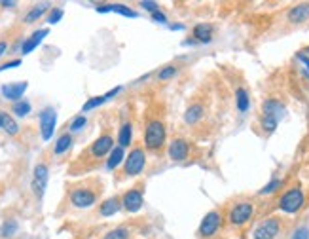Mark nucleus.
<instances>
[{
	"mask_svg": "<svg viewBox=\"0 0 309 239\" xmlns=\"http://www.w3.org/2000/svg\"><path fill=\"white\" fill-rule=\"evenodd\" d=\"M190 36L199 42V44H209L215 38V25L213 23H198V25L192 27V32Z\"/></svg>",
	"mask_w": 309,
	"mask_h": 239,
	"instance_id": "obj_21",
	"label": "nucleus"
},
{
	"mask_svg": "<svg viewBox=\"0 0 309 239\" xmlns=\"http://www.w3.org/2000/svg\"><path fill=\"white\" fill-rule=\"evenodd\" d=\"M284 19H286V23L292 27L303 25L309 19V2H300V4L291 6L284 12Z\"/></svg>",
	"mask_w": 309,
	"mask_h": 239,
	"instance_id": "obj_17",
	"label": "nucleus"
},
{
	"mask_svg": "<svg viewBox=\"0 0 309 239\" xmlns=\"http://www.w3.org/2000/svg\"><path fill=\"white\" fill-rule=\"evenodd\" d=\"M139 222L142 221H125L122 224H118V226L110 228L99 239H133L135 233L139 232Z\"/></svg>",
	"mask_w": 309,
	"mask_h": 239,
	"instance_id": "obj_14",
	"label": "nucleus"
},
{
	"mask_svg": "<svg viewBox=\"0 0 309 239\" xmlns=\"http://www.w3.org/2000/svg\"><path fill=\"white\" fill-rule=\"evenodd\" d=\"M288 239H309V226L302 224V226L294 228V232L288 235Z\"/></svg>",
	"mask_w": 309,
	"mask_h": 239,
	"instance_id": "obj_32",
	"label": "nucleus"
},
{
	"mask_svg": "<svg viewBox=\"0 0 309 239\" xmlns=\"http://www.w3.org/2000/svg\"><path fill=\"white\" fill-rule=\"evenodd\" d=\"M231 233L228 232L226 228V222H224V213L222 207H217L209 211L205 214L201 222H199V228L196 232V239H229Z\"/></svg>",
	"mask_w": 309,
	"mask_h": 239,
	"instance_id": "obj_8",
	"label": "nucleus"
},
{
	"mask_svg": "<svg viewBox=\"0 0 309 239\" xmlns=\"http://www.w3.org/2000/svg\"><path fill=\"white\" fill-rule=\"evenodd\" d=\"M118 129H116V141L118 146L122 148H131L133 146V135H135V120H137V110L135 105L127 101L124 107L118 110Z\"/></svg>",
	"mask_w": 309,
	"mask_h": 239,
	"instance_id": "obj_10",
	"label": "nucleus"
},
{
	"mask_svg": "<svg viewBox=\"0 0 309 239\" xmlns=\"http://www.w3.org/2000/svg\"><path fill=\"white\" fill-rule=\"evenodd\" d=\"M105 194V183L99 176H86L65 184V195L59 205V214L67 211H84L97 205Z\"/></svg>",
	"mask_w": 309,
	"mask_h": 239,
	"instance_id": "obj_4",
	"label": "nucleus"
},
{
	"mask_svg": "<svg viewBox=\"0 0 309 239\" xmlns=\"http://www.w3.org/2000/svg\"><path fill=\"white\" fill-rule=\"evenodd\" d=\"M229 93L224 91V80H217L215 74L203 78L194 89L182 110L179 131L194 138L196 143L210 141L220 129L222 112Z\"/></svg>",
	"mask_w": 309,
	"mask_h": 239,
	"instance_id": "obj_1",
	"label": "nucleus"
},
{
	"mask_svg": "<svg viewBox=\"0 0 309 239\" xmlns=\"http://www.w3.org/2000/svg\"><path fill=\"white\" fill-rule=\"evenodd\" d=\"M2 129L10 135V137H17L19 135V126L17 122L13 120V116H10L8 112H4V126H2Z\"/></svg>",
	"mask_w": 309,
	"mask_h": 239,
	"instance_id": "obj_28",
	"label": "nucleus"
},
{
	"mask_svg": "<svg viewBox=\"0 0 309 239\" xmlns=\"http://www.w3.org/2000/svg\"><path fill=\"white\" fill-rule=\"evenodd\" d=\"M298 57H300V61H302V63L305 65V67H307V69H309V59H307V57L303 55V53H300V55H298Z\"/></svg>",
	"mask_w": 309,
	"mask_h": 239,
	"instance_id": "obj_38",
	"label": "nucleus"
},
{
	"mask_svg": "<svg viewBox=\"0 0 309 239\" xmlns=\"http://www.w3.org/2000/svg\"><path fill=\"white\" fill-rule=\"evenodd\" d=\"M180 70H182V65L177 63V61L163 65V67H160V69L154 72V84L165 86V84L171 82V80H175V78L180 74Z\"/></svg>",
	"mask_w": 309,
	"mask_h": 239,
	"instance_id": "obj_19",
	"label": "nucleus"
},
{
	"mask_svg": "<svg viewBox=\"0 0 309 239\" xmlns=\"http://www.w3.org/2000/svg\"><path fill=\"white\" fill-rule=\"evenodd\" d=\"M17 232V222L15 221H8L0 226V237H13V233Z\"/></svg>",
	"mask_w": 309,
	"mask_h": 239,
	"instance_id": "obj_31",
	"label": "nucleus"
},
{
	"mask_svg": "<svg viewBox=\"0 0 309 239\" xmlns=\"http://www.w3.org/2000/svg\"><path fill=\"white\" fill-rule=\"evenodd\" d=\"M141 6L142 8H146L150 13H156V12H160V4L158 2H141Z\"/></svg>",
	"mask_w": 309,
	"mask_h": 239,
	"instance_id": "obj_34",
	"label": "nucleus"
},
{
	"mask_svg": "<svg viewBox=\"0 0 309 239\" xmlns=\"http://www.w3.org/2000/svg\"><path fill=\"white\" fill-rule=\"evenodd\" d=\"M0 6L2 8H13L15 6V2H0Z\"/></svg>",
	"mask_w": 309,
	"mask_h": 239,
	"instance_id": "obj_39",
	"label": "nucleus"
},
{
	"mask_svg": "<svg viewBox=\"0 0 309 239\" xmlns=\"http://www.w3.org/2000/svg\"><path fill=\"white\" fill-rule=\"evenodd\" d=\"M146 164H148V152H146V148L142 145V141L139 138V141L133 143V146L127 152V156L124 157V164L116 169L114 181L120 184L129 181V178L141 176L144 173V169H146Z\"/></svg>",
	"mask_w": 309,
	"mask_h": 239,
	"instance_id": "obj_6",
	"label": "nucleus"
},
{
	"mask_svg": "<svg viewBox=\"0 0 309 239\" xmlns=\"http://www.w3.org/2000/svg\"><path fill=\"white\" fill-rule=\"evenodd\" d=\"M286 226H288V221L284 218L283 214H269V216L262 218V221L254 226L250 237L253 239H277L284 233Z\"/></svg>",
	"mask_w": 309,
	"mask_h": 239,
	"instance_id": "obj_12",
	"label": "nucleus"
},
{
	"mask_svg": "<svg viewBox=\"0 0 309 239\" xmlns=\"http://www.w3.org/2000/svg\"><path fill=\"white\" fill-rule=\"evenodd\" d=\"M144 192H146V181L144 178H137L129 188L122 192V209L125 213L137 214L144 205Z\"/></svg>",
	"mask_w": 309,
	"mask_h": 239,
	"instance_id": "obj_13",
	"label": "nucleus"
},
{
	"mask_svg": "<svg viewBox=\"0 0 309 239\" xmlns=\"http://www.w3.org/2000/svg\"><path fill=\"white\" fill-rule=\"evenodd\" d=\"M4 126V112H0V127Z\"/></svg>",
	"mask_w": 309,
	"mask_h": 239,
	"instance_id": "obj_40",
	"label": "nucleus"
},
{
	"mask_svg": "<svg viewBox=\"0 0 309 239\" xmlns=\"http://www.w3.org/2000/svg\"><path fill=\"white\" fill-rule=\"evenodd\" d=\"M8 51V40H0V59L6 55Z\"/></svg>",
	"mask_w": 309,
	"mask_h": 239,
	"instance_id": "obj_37",
	"label": "nucleus"
},
{
	"mask_svg": "<svg viewBox=\"0 0 309 239\" xmlns=\"http://www.w3.org/2000/svg\"><path fill=\"white\" fill-rule=\"evenodd\" d=\"M55 122H57V112L55 108L46 107L40 112V131H42L44 141H50L51 135H53V129H55Z\"/></svg>",
	"mask_w": 309,
	"mask_h": 239,
	"instance_id": "obj_18",
	"label": "nucleus"
},
{
	"mask_svg": "<svg viewBox=\"0 0 309 239\" xmlns=\"http://www.w3.org/2000/svg\"><path fill=\"white\" fill-rule=\"evenodd\" d=\"M61 17H63V10H61V8H51L50 15H48V23H50V25H55V23Z\"/></svg>",
	"mask_w": 309,
	"mask_h": 239,
	"instance_id": "obj_33",
	"label": "nucleus"
},
{
	"mask_svg": "<svg viewBox=\"0 0 309 239\" xmlns=\"http://www.w3.org/2000/svg\"><path fill=\"white\" fill-rule=\"evenodd\" d=\"M303 203H305V192H303L302 184L292 183L284 190L279 192V197H277V202H275V209H279L281 213L294 214L303 207Z\"/></svg>",
	"mask_w": 309,
	"mask_h": 239,
	"instance_id": "obj_11",
	"label": "nucleus"
},
{
	"mask_svg": "<svg viewBox=\"0 0 309 239\" xmlns=\"http://www.w3.org/2000/svg\"><path fill=\"white\" fill-rule=\"evenodd\" d=\"M12 112L15 114V116H19V118H25V116H29V112H31V103H29V101L13 103Z\"/></svg>",
	"mask_w": 309,
	"mask_h": 239,
	"instance_id": "obj_30",
	"label": "nucleus"
},
{
	"mask_svg": "<svg viewBox=\"0 0 309 239\" xmlns=\"http://www.w3.org/2000/svg\"><path fill=\"white\" fill-rule=\"evenodd\" d=\"M116 148V137H114V127L105 126L99 137L91 141L78 156L68 164V175L70 176H82L87 173L97 171L101 165L105 164L110 152Z\"/></svg>",
	"mask_w": 309,
	"mask_h": 239,
	"instance_id": "obj_3",
	"label": "nucleus"
},
{
	"mask_svg": "<svg viewBox=\"0 0 309 239\" xmlns=\"http://www.w3.org/2000/svg\"><path fill=\"white\" fill-rule=\"evenodd\" d=\"M118 211H122V195L120 194L112 195L97 205V216H101V218H108L112 214H116Z\"/></svg>",
	"mask_w": 309,
	"mask_h": 239,
	"instance_id": "obj_20",
	"label": "nucleus"
},
{
	"mask_svg": "<svg viewBox=\"0 0 309 239\" xmlns=\"http://www.w3.org/2000/svg\"><path fill=\"white\" fill-rule=\"evenodd\" d=\"M165 156L173 162V164H192L198 162L201 156V148L198 143L190 138L188 135L180 131H175L173 135H169L167 143V154Z\"/></svg>",
	"mask_w": 309,
	"mask_h": 239,
	"instance_id": "obj_7",
	"label": "nucleus"
},
{
	"mask_svg": "<svg viewBox=\"0 0 309 239\" xmlns=\"http://www.w3.org/2000/svg\"><path fill=\"white\" fill-rule=\"evenodd\" d=\"M141 131V141L148 156L161 160L167 154L169 97L165 86L150 84L142 91Z\"/></svg>",
	"mask_w": 309,
	"mask_h": 239,
	"instance_id": "obj_2",
	"label": "nucleus"
},
{
	"mask_svg": "<svg viewBox=\"0 0 309 239\" xmlns=\"http://www.w3.org/2000/svg\"><path fill=\"white\" fill-rule=\"evenodd\" d=\"M124 164V148L122 146H116L114 150L110 152V156H108V160H106V167L110 171L118 169V165Z\"/></svg>",
	"mask_w": 309,
	"mask_h": 239,
	"instance_id": "obj_26",
	"label": "nucleus"
},
{
	"mask_svg": "<svg viewBox=\"0 0 309 239\" xmlns=\"http://www.w3.org/2000/svg\"><path fill=\"white\" fill-rule=\"evenodd\" d=\"M284 112H286V107H284V103L279 97H267V99L262 101L258 116H269V118H275L277 122H281Z\"/></svg>",
	"mask_w": 309,
	"mask_h": 239,
	"instance_id": "obj_16",
	"label": "nucleus"
},
{
	"mask_svg": "<svg viewBox=\"0 0 309 239\" xmlns=\"http://www.w3.org/2000/svg\"><path fill=\"white\" fill-rule=\"evenodd\" d=\"M48 176H50V167H48V164H46V162L36 164V167L32 171V192H34V195H36L38 200H42L46 184H48Z\"/></svg>",
	"mask_w": 309,
	"mask_h": 239,
	"instance_id": "obj_15",
	"label": "nucleus"
},
{
	"mask_svg": "<svg viewBox=\"0 0 309 239\" xmlns=\"http://www.w3.org/2000/svg\"><path fill=\"white\" fill-rule=\"evenodd\" d=\"M220 207H222L224 222H226L228 232L237 237H245V233L250 228L256 211H258L256 200L250 195H235Z\"/></svg>",
	"mask_w": 309,
	"mask_h": 239,
	"instance_id": "obj_5",
	"label": "nucleus"
},
{
	"mask_svg": "<svg viewBox=\"0 0 309 239\" xmlns=\"http://www.w3.org/2000/svg\"><path fill=\"white\" fill-rule=\"evenodd\" d=\"M72 143H74V137H72V133L63 131L61 135L57 137L55 143H53V146H51V156H53V157L65 156L67 152H70V148H72Z\"/></svg>",
	"mask_w": 309,
	"mask_h": 239,
	"instance_id": "obj_22",
	"label": "nucleus"
},
{
	"mask_svg": "<svg viewBox=\"0 0 309 239\" xmlns=\"http://www.w3.org/2000/svg\"><path fill=\"white\" fill-rule=\"evenodd\" d=\"M86 126H87V116L80 114V116H76V118L72 120L70 124H68V129L65 127V131H68V133H72V135H74V133H80Z\"/></svg>",
	"mask_w": 309,
	"mask_h": 239,
	"instance_id": "obj_29",
	"label": "nucleus"
},
{
	"mask_svg": "<svg viewBox=\"0 0 309 239\" xmlns=\"http://www.w3.org/2000/svg\"><path fill=\"white\" fill-rule=\"evenodd\" d=\"M152 19H154V21H161V23H165V21H167V17H165V13L161 12H156V13H152Z\"/></svg>",
	"mask_w": 309,
	"mask_h": 239,
	"instance_id": "obj_36",
	"label": "nucleus"
},
{
	"mask_svg": "<svg viewBox=\"0 0 309 239\" xmlns=\"http://www.w3.org/2000/svg\"><path fill=\"white\" fill-rule=\"evenodd\" d=\"M48 8H50L48 4H36V6H32L31 10L27 12L25 17H23V21H25V23H34L36 19H40L44 13L48 12Z\"/></svg>",
	"mask_w": 309,
	"mask_h": 239,
	"instance_id": "obj_27",
	"label": "nucleus"
},
{
	"mask_svg": "<svg viewBox=\"0 0 309 239\" xmlns=\"http://www.w3.org/2000/svg\"><path fill=\"white\" fill-rule=\"evenodd\" d=\"M19 65H21V59H13V61H8V63L0 65V72H2V70H6V69H12V67H19Z\"/></svg>",
	"mask_w": 309,
	"mask_h": 239,
	"instance_id": "obj_35",
	"label": "nucleus"
},
{
	"mask_svg": "<svg viewBox=\"0 0 309 239\" xmlns=\"http://www.w3.org/2000/svg\"><path fill=\"white\" fill-rule=\"evenodd\" d=\"M226 80L224 82L229 86V91H231V99H234L235 110L239 116H245V114L250 110V91L247 88V82L243 80V76L239 70L231 69V72H226Z\"/></svg>",
	"mask_w": 309,
	"mask_h": 239,
	"instance_id": "obj_9",
	"label": "nucleus"
},
{
	"mask_svg": "<svg viewBox=\"0 0 309 239\" xmlns=\"http://www.w3.org/2000/svg\"><path fill=\"white\" fill-rule=\"evenodd\" d=\"M27 82H15V84H4L2 86V95L6 97L8 101H21V97L25 93Z\"/></svg>",
	"mask_w": 309,
	"mask_h": 239,
	"instance_id": "obj_24",
	"label": "nucleus"
},
{
	"mask_svg": "<svg viewBox=\"0 0 309 239\" xmlns=\"http://www.w3.org/2000/svg\"><path fill=\"white\" fill-rule=\"evenodd\" d=\"M122 91V88H116V89H112V91H108V93H105V95H99V97H91L89 101L84 105V112H87V110H93V108H97V107H101L103 103H106L108 99H112V97H116L118 93Z\"/></svg>",
	"mask_w": 309,
	"mask_h": 239,
	"instance_id": "obj_25",
	"label": "nucleus"
},
{
	"mask_svg": "<svg viewBox=\"0 0 309 239\" xmlns=\"http://www.w3.org/2000/svg\"><path fill=\"white\" fill-rule=\"evenodd\" d=\"M48 34H50V29H40V31L32 32L31 36H29L25 42H23V46H21V53H23V55H27V53H31L32 50H36V48L42 44V40L48 36Z\"/></svg>",
	"mask_w": 309,
	"mask_h": 239,
	"instance_id": "obj_23",
	"label": "nucleus"
}]
</instances>
